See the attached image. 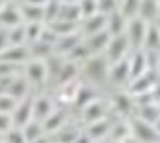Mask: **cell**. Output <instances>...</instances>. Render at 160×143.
<instances>
[{"instance_id": "6da1fadb", "label": "cell", "mask_w": 160, "mask_h": 143, "mask_svg": "<svg viewBox=\"0 0 160 143\" xmlns=\"http://www.w3.org/2000/svg\"><path fill=\"white\" fill-rule=\"evenodd\" d=\"M109 69H111V63L105 54H95L82 63V73L88 78H92L93 82H103L109 76Z\"/></svg>"}, {"instance_id": "7a4b0ae2", "label": "cell", "mask_w": 160, "mask_h": 143, "mask_svg": "<svg viewBox=\"0 0 160 143\" xmlns=\"http://www.w3.org/2000/svg\"><path fill=\"white\" fill-rule=\"evenodd\" d=\"M147 27L149 23L143 21L141 17H133L128 21V27H126V38L133 50H143V42H145V34H147Z\"/></svg>"}, {"instance_id": "3957f363", "label": "cell", "mask_w": 160, "mask_h": 143, "mask_svg": "<svg viewBox=\"0 0 160 143\" xmlns=\"http://www.w3.org/2000/svg\"><path fill=\"white\" fill-rule=\"evenodd\" d=\"M130 126H132V137H135L137 141H141V143H154V141L160 139L154 124H149V122L141 120L139 116H135L130 122Z\"/></svg>"}, {"instance_id": "277c9868", "label": "cell", "mask_w": 160, "mask_h": 143, "mask_svg": "<svg viewBox=\"0 0 160 143\" xmlns=\"http://www.w3.org/2000/svg\"><path fill=\"white\" fill-rule=\"evenodd\" d=\"M12 118H13V126L15 128H23L25 124H29V122L34 118V99L32 97L19 99L17 107L12 113Z\"/></svg>"}, {"instance_id": "5b68a950", "label": "cell", "mask_w": 160, "mask_h": 143, "mask_svg": "<svg viewBox=\"0 0 160 143\" xmlns=\"http://www.w3.org/2000/svg\"><path fill=\"white\" fill-rule=\"evenodd\" d=\"M130 48H132V46H130V42H128L126 34L112 36L111 42H109V46H107V50H105V55H107V59H109V63L112 65V63H118V61L126 59V54H128Z\"/></svg>"}, {"instance_id": "8992f818", "label": "cell", "mask_w": 160, "mask_h": 143, "mask_svg": "<svg viewBox=\"0 0 160 143\" xmlns=\"http://www.w3.org/2000/svg\"><path fill=\"white\" fill-rule=\"evenodd\" d=\"M158 80H160V76H158L156 71H147L145 74H141V76H137V78L132 80V84H130V94H132V95L149 94V92H152V88L156 86Z\"/></svg>"}, {"instance_id": "52a82bcc", "label": "cell", "mask_w": 160, "mask_h": 143, "mask_svg": "<svg viewBox=\"0 0 160 143\" xmlns=\"http://www.w3.org/2000/svg\"><path fill=\"white\" fill-rule=\"evenodd\" d=\"M50 76L48 73V65L46 61H40V59H32L27 63L25 67V78L32 84H44L46 78Z\"/></svg>"}, {"instance_id": "ba28073f", "label": "cell", "mask_w": 160, "mask_h": 143, "mask_svg": "<svg viewBox=\"0 0 160 143\" xmlns=\"http://www.w3.org/2000/svg\"><path fill=\"white\" fill-rule=\"evenodd\" d=\"M109 78L111 82L120 86V84H126L128 80H132V67H130V59H122L118 63H112L109 69Z\"/></svg>"}, {"instance_id": "9c48e42d", "label": "cell", "mask_w": 160, "mask_h": 143, "mask_svg": "<svg viewBox=\"0 0 160 143\" xmlns=\"http://www.w3.org/2000/svg\"><path fill=\"white\" fill-rule=\"evenodd\" d=\"M111 38H112V34L105 29V31H101V33H95V34L84 36V42H86L88 50L92 52V55H95V54H101V52L107 50V46H109V42H111Z\"/></svg>"}, {"instance_id": "30bf717a", "label": "cell", "mask_w": 160, "mask_h": 143, "mask_svg": "<svg viewBox=\"0 0 160 143\" xmlns=\"http://www.w3.org/2000/svg\"><path fill=\"white\" fill-rule=\"evenodd\" d=\"M84 40V34L80 33V31H76V33H72V34H65V36H59L57 38V42H55V54L59 55H69L80 42Z\"/></svg>"}, {"instance_id": "8fae6325", "label": "cell", "mask_w": 160, "mask_h": 143, "mask_svg": "<svg viewBox=\"0 0 160 143\" xmlns=\"http://www.w3.org/2000/svg\"><path fill=\"white\" fill-rule=\"evenodd\" d=\"M25 23L23 21V15H21V10H19V6H13V4H4V8L0 10V25L2 27H17Z\"/></svg>"}, {"instance_id": "7c38bea8", "label": "cell", "mask_w": 160, "mask_h": 143, "mask_svg": "<svg viewBox=\"0 0 160 143\" xmlns=\"http://www.w3.org/2000/svg\"><path fill=\"white\" fill-rule=\"evenodd\" d=\"M103 118H107V105L101 99L92 101L88 107L82 109V120L86 122V124H93V122L103 120Z\"/></svg>"}, {"instance_id": "4fadbf2b", "label": "cell", "mask_w": 160, "mask_h": 143, "mask_svg": "<svg viewBox=\"0 0 160 143\" xmlns=\"http://www.w3.org/2000/svg\"><path fill=\"white\" fill-rule=\"evenodd\" d=\"M107 29V15L105 13H95L88 19H84L80 23V33L84 36H90V34H95V33H101Z\"/></svg>"}, {"instance_id": "5bb4252c", "label": "cell", "mask_w": 160, "mask_h": 143, "mask_svg": "<svg viewBox=\"0 0 160 143\" xmlns=\"http://www.w3.org/2000/svg\"><path fill=\"white\" fill-rule=\"evenodd\" d=\"M29 48L25 46H10L8 50H4L0 54V61H6V63H13V65H19L23 61L29 59Z\"/></svg>"}, {"instance_id": "9a60e30c", "label": "cell", "mask_w": 160, "mask_h": 143, "mask_svg": "<svg viewBox=\"0 0 160 143\" xmlns=\"http://www.w3.org/2000/svg\"><path fill=\"white\" fill-rule=\"evenodd\" d=\"M128 21H130V19H126L122 12L116 10L114 13L107 15V31H109L112 36H120V34H124V33H126Z\"/></svg>"}, {"instance_id": "2e32d148", "label": "cell", "mask_w": 160, "mask_h": 143, "mask_svg": "<svg viewBox=\"0 0 160 143\" xmlns=\"http://www.w3.org/2000/svg\"><path fill=\"white\" fill-rule=\"evenodd\" d=\"M97 99V95H95V90H93V86H88V84H78V88H76V94H74V101L72 103L82 111L84 107H88L92 101H95Z\"/></svg>"}, {"instance_id": "e0dca14e", "label": "cell", "mask_w": 160, "mask_h": 143, "mask_svg": "<svg viewBox=\"0 0 160 143\" xmlns=\"http://www.w3.org/2000/svg\"><path fill=\"white\" fill-rule=\"evenodd\" d=\"M111 107L120 113V115H130L132 109H135V101H133V95L128 92V94H116L111 101Z\"/></svg>"}, {"instance_id": "ac0fdd59", "label": "cell", "mask_w": 160, "mask_h": 143, "mask_svg": "<svg viewBox=\"0 0 160 143\" xmlns=\"http://www.w3.org/2000/svg\"><path fill=\"white\" fill-rule=\"evenodd\" d=\"M130 67H132V80L141 76L149 71V63H147V54L145 50H135L132 59H130Z\"/></svg>"}, {"instance_id": "d6986e66", "label": "cell", "mask_w": 160, "mask_h": 143, "mask_svg": "<svg viewBox=\"0 0 160 143\" xmlns=\"http://www.w3.org/2000/svg\"><path fill=\"white\" fill-rule=\"evenodd\" d=\"M112 124L114 122H111L109 118H103V120H97L93 122V124H88V134L93 141L97 139H103V137H109L111 135V130H112Z\"/></svg>"}, {"instance_id": "ffe728a7", "label": "cell", "mask_w": 160, "mask_h": 143, "mask_svg": "<svg viewBox=\"0 0 160 143\" xmlns=\"http://www.w3.org/2000/svg\"><path fill=\"white\" fill-rule=\"evenodd\" d=\"M53 103H52V99L48 95H38L34 97V118L40 120V122H44L52 113H53Z\"/></svg>"}, {"instance_id": "44dd1931", "label": "cell", "mask_w": 160, "mask_h": 143, "mask_svg": "<svg viewBox=\"0 0 160 143\" xmlns=\"http://www.w3.org/2000/svg\"><path fill=\"white\" fill-rule=\"evenodd\" d=\"M25 23H44V6H34V4H21L19 6Z\"/></svg>"}, {"instance_id": "7402d4cb", "label": "cell", "mask_w": 160, "mask_h": 143, "mask_svg": "<svg viewBox=\"0 0 160 143\" xmlns=\"http://www.w3.org/2000/svg\"><path fill=\"white\" fill-rule=\"evenodd\" d=\"M59 19L69 23H82V13H80V6L78 2H71V4H63L61 2V10H59Z\"/></svg>"}, {"instance_id": "603a6c76", "label": "cell", "mask_w": 160, "mask_h": 143, "mask_svg": "<svg viewBox=\"0 0 160 143\" xmlns=\"http://www.w3.org/2000/svg\"><path fill=\"white\" fill-rule=\"evenodd\" d=\"M65 118H67V113L61 109V111H53L44 122H42V124H44V132L46 134H55V132H59V130H61L63 128V124H65Z\"/></svg>"}, {"instance_id": "cb8c5ba5", "label": "cell", "mask_w": 160, "mask_h": 143, "mask_svg": "<svg viewBox=\"0 0 160 143\" xmlns=\"http://www.w3.org/2000/svg\"><path fill=\"white\" fill-rule=\"evenodd\" d=\"M143 50H147V52H158L160 54V27L158 25L149 23L147 34H145V42H143Z\"/></svg>"}, {"instance_id": "d4e9b609", "label": "cell", "mask_w": 160, "mask_h": 143, "mask_svg": "<svg viewBox=\"0 0 160 143\" xmlns=\"http://www.w3.org/2000/svg\"><path fill=\"white\" fill-rule=\"evenodd\" d=\"M137 116L149 122V124H156V120L160 118V105L156 103V101H152V103H147V105H139L137 107Z\"/></svg>"}, {"instance_id": "484cf974", "label": "cell", "mask_w": 160, "mask_h": 143, "mask_svg": "<svg viewBox=\"0 0 160 143\" xmlns=\"http://www.w3.org/2000/svg\"><path fill=\"white\" fill-rule=\"evenodd\" d=\"M160 15L158 10V0H141V8H139V17L147 23H152Z\"/></svg>"}, {"instance_id": "4316f807", "label": "cell", "mask_w": 160, "mask_h": 143, "mask_svg": "<svg viewBox=\"0 0 160 143\" xmlns=\"http://www.w3.org/2000/svg\"><path fill=\"white\" fill-rule=\"evenodd\" d=\"M23 135H25V139H27V143H32V141H36V139H40L46 132H44V124L40 120H36V118H32L29 124H25L23 128Z\"/></svg>"}, {"instance_id": "83f0119b", "label": "cell", "mask_w": 160, "mask_h": 143, "mask_svg": "<svg viewBox=\"0 0 160 143\" xmlns=\"http://www.w3.org/2000/svg\"><path fill=\"white\" fill-rule=\"evenodd\" d=\"M29 52H31V55H32L34 59H40V61H46L48 57H52V55L55 54L53 46L48 44V42H42V40H36V42H32L31 48H29Z\"/></svg>"}, {"instance_id": "f1b7e54d", "label": "cell", "mask_w": 160, "mask_h": 143, "mask_svg": "<svg viewBox=\"0 0 160 143\" xmlns=\"http://www.w3.org/2000/svg\"><path fill=\"white\" fill-rule=\"evenodd\" d=\"M27 88H29V80H27L25 76H15V78L12 80L10 88H8V95L15 97V99L19 101V99L27 97Z\"/></svg>"}, {"instance_id": "f546056e", "label": "cell", "mask_w": 160, "mask_h": 143, "mask_svg": "<svg viewBox=\"0 0 160 143\" xmlns=\"http://www.w3.org/2000/svg\"><path fill=\"white\" fill-rule=\"evenodd\" d=\"M78 71H80L78 63H74V61H65V65H63L61 73H59V76H57L59 84L63 86V84H71V82H74V78H76Z\"/></svg>"}, {"instance_id": "4dcf8cb0", "label": "cell", "mask_w": 160, "mask_h": 143, "mask_svg": "<svg viewBox=\"0 0 160 143\" xmlns=\"http://www.w3.org/2000/svg\"><path fill=\"white\" fill-rule=\"evenodd\" d=\"M130 137H132V126L128 124V122H114L109 139H114V141H126V139H130Z\"/></svg>"}, {"instance_id": "1f68e13d", "label": "cell", "mask_w": 160, "mask_h": 143, "mask_svg": "<svg viewBox=\"0 0 160 143\" xmlns=\"http://www.w3.org/2000/svg\"><path fill=\"white\" fill-rule=\"evenodd\" d=\"M8 34H10V46H25V42H27V27H25V23L8 29Z\"/></svg>"}, {"instance_id": "d6a6232c", "label": "cell", "mask_w": 160, "mask_h": 143, "mask_svg": "<svg viewBox=\"0 0 160 143\" xmlns=\"http://www.w3.org/2000/svg\"><path fill=\"white\" fill-rule=\"evenodd\" d=\"M50 27L53 29V33L57 36H65V34H72L76 31H80V25L76 23H69V21H63V19H57V21L50 23Z\"/></svg>"}, {"instance_id": "836d02e7", "label": "cell", "mask_w": 160, "mask_h": 143, "mask_svg": "<svg viewBox=\"0 0 160 143\" xmlns=\"http://www.w3.org/2000/svg\"><path fill=\"white\" fill-rule=\"evenodd\" d=\"M139 8H141V0H120V12L126 19L139 17Z\"/></svg>"}, {"instance_id": "e575fe53", "label": "cell", "mask_w": 160, "mask_h": 143, "mask_svg": "<svg viewBox=\"0 0 160 143\" xmlns=\"http://www.w3.org/2000/svg\"><path fill=\"white\" fill-rule=\"evenodd\" d=\"M59 10H61V2H59V0H50V2L44 6V23L46 25L57 21L59 19Z\"/></svg>"}, {"instance_id": "d590c367", "label": "cell", "mask_w": 160, "mask_h": 143, "mask_svg": "<svg viewBox=\"0 0 160 143\" xmlns=\"http://www.w3.org/2000/svg\"><path fill=\"white\" fill-rule=\"evenodd\" d=\"M78 6H80V13H82V21L95 15V13H99L97 0H78Z\"/></svg>"}, {"instance_id": "8d00e7d4", "label": "cell", "mask_w": 160, "mask_h": 143, "mask_svg": "<svg viewBox=\"0 0 160 143\" xmlns=\"http://www.w3.org/2000/svg\"><path fill=\"white\" fill-rule=\"evenodd\" d=\"M44 25L46 23H25V27H27V42L29 44L40 40V34H42V31H44Z\"/></svg>"}, {"instance_id": "74e56055", "label": "cell", "mask_w": 160, "mask_h": 143, "mask_svg": "<svg viewBox=\"0 0 160 143\" xmlns=\"http://www.w3.org/2000/svg\"><path fill=\"white\" fill-rule=\"evenodd\" d=\"M57 134V139L55 141H52V143H74V139L78 137V130H65V126L59 130V132H55Z\"/></svg>"}, {"instance_id": "f35d334b", "label": "cell", "mask_w": 160, "mask_h": 143, "mask_svg": "<svg viewBox=\"0 0 160 143\" xmlns=\"http://www.w3.org/2000/svg\"><path fill=\"white\" fill-rule=\"evenodd\" d=\"M46 65H48V73H50V76H59V73H61V69H63L65 63L57 57V54H53L52 57L46 59Z\"/></svg>"}, {"instance_id": "ab89813d", "label": "cell", "mask_w": 160, "mask_h": 143, "mask_svg": "<svg viewBox=\"0 0 160 143\" xmlns=\"http://www.w3.org/2000/svg\"><path fill=\"white\" fill-rule=\"evenodd\" d=\"M97 4H99V13L105 15H111L116 10H120V0H97Z\"/></svg>"}, {"instance_id": "60d3db41", "label": "cell", "mask_w": 160, "mask_h": 143, "mask_svg": "<svg viewBox=\"0 0 160 143\" xmlns=\"http://www.w3.org/2000/svg\"><path fill=\"white\" fill-rule=\"evenodd\" d=\"M15 107H17V99H15V97H12V95H8V94L0 95V113L12 115Z\"/></svg>"}, {"instance_id": "b9f144b4", "label": "cell", "mask_w": 160, "mask_h": 143, "mask_svg": "<svg viewBox=\"0 0 160 143\" xmlns=\"http://www.w3.org/2000/svg\"><path fill=\"white\" fill-rule=\"evenodd\" d=\"M4 143H27V139L23 135V130L13 126L8 134H4Z\"/></svg>"}, {"instance_id": "7bdbcfd3", "label": "cell", "mask_w": 160, "mask_h": 143, "mask_svg": "<svg viewBox=\"0 0 160 143\" xmlns=\"http://www.w3.org/2000/svg\"><path fill=\"white\" fill-rule=\"evenodd\" d=\"M13 128V118L8 113H0V134H8Z\"/></svg>"}, {"instance_id": "ee69618b", "label": "cell", "mask_w": 160, "mask_h": 143, "mask_svg": "<svg viewBox=\"0 0 160 143\" xmlns=\"http://www.w3.org/2000/svg\"><path fill=\"white\" fill-rule=\"evenodd\" d=\"M10 48V34H8V29L0 27V54H2L4 50Z\"/></svg>"}, {"instance_id": "f6af8a7d", "label": "cell", "mask_w": 160, "mask_h": 143, "mask_svg": "<svg viewBox=\"0 0 160 143\" xmlns=\"http://www.w3.org/2000/svg\"><path fill=\"white\" fill-rule=\"evenodd\" d=\"M74 143H93V139L90 137V134H88V132H80V134H78V137L74 139Z\"/></svg>"}, {"instance_id": "bcb514c9", "label": "cell", "mask_w": 160, "mask_h": 143, "mask_svg": "<svg viewBox=\"0 0 160 143\" xmlns=\"http://www.w3.org/2000/svg\"><path fill=\"white\" fill-rule=\"evenodd\" d=\"M152 97H154L156 103H160V80L156 82V86L152 88Z\"/></svg>"}, {"instance_id": "7dc6e473", "label": "cell", "mask_w": 160, "mask_h": 143, "mask_svg": "<svg viewBox=\"0 0 160 143\" xmlns=\"http://www.w3.org/2000/svg\"><path fill=\"white\" fill-rule=\"evenodd\" d=\"M25 4H34V6H46L50 0H23Z\"/></svg>"}, {"instance_id": "c3c4849f", "label": "cell", "mask_w": 160, "mask_h": 143, "mask_svg": "<svg viewBox=\"0 0 160 143\" xmlns=\"http://www.w3.org/2000/svg\"><path fill=\"white\" fill-rule=\"evenodd\" d=\"M154 128H156V132H158V135H160V118L156 120V124H154Z\"/></svg>"}, {"instance_id": "681fc988", "label": "cell", "mask_w": 160, "mask_h": 143, "mask_svg": "<svg viewBox=\"0 0 160 143\" xmlns=\"http://www.w3.org/2000/svg\"><path fill=\"white\" fill-rule=\"evenodd\" d=\"M32 143H48V139H44V137H40V139H36V141H32Z\"/></svg>"}, {"instance_id": "f907efd6", "label": "cell", "mask_w": 160, "mask_h": 143, "mask_svg": "<svg viewBox=\"0 0 160 143\" xmlns=\"http://www.w3.org/2000/svg\"><path fill=\"white\" fill-rule=\"evenodd\" d=\"M156 73H158V76H160V55H158V63H156Z\"/></svg>"}, {"instance_id": "816d5d0a", "label": "cell", "mask_w": 160, "mask_h": 143, "mask_svg": "<svg viewBox=\"0 0 160 143\" xmlns=\"http://www.w3.org/2000/svg\"><path fill=\"white\" fill-rule=\"evenodd\" d=\"M59 2H63V4H71V2H78V0H59Z\"/></svg>"}, {"instance_id": "f5cc1de1", "label": "cell", "mask_w": 160, "mask_h": 143, "mask_svg": "<svg viewBox=\"0 0 160 143\" xmlns=\"http://www.w3.org/2000/svg\"><path fill=\"white\" fill-rule=\"evenodd\" d=\"M107 143H124V141H114V139H109Z\"/></svg>"}, {"instance_id": "db71d44e", "label": "cell", "mask_w": 160, "mask_h": 143, "mask_svg": "<svg viewBox=\"0 0 160 143\" xmlns=\"http://www.w3.org/2000/svg\"><path fill=\"white\" fill-rule=\"evenodd\" d=\"M4 4H6V2H4V0H0V10H2V8H4Z\"/></svg>"}, {"instance_id": "11a10c76", "label": "cell", "mask_w": 160, "mask_h": 143, "mask_svg": "<svg viewBox=\"0 0 160 143\" xmlns=\"http://www.w3.org/2000/svg\"><path fill=\"white\" fill-rule=\"evenodd\" d=\"M0 143H4V134H0Z\"/></svg>"}, {"instance_id": "9f6ffc18", "label": "cell", "mask_w": 160, "mask_h": 143, "mask_svg": "<svg viewBox=\"0 0 160 143\" xmlns=\"http://www.w3.org/2000/svg\"><path fill=\"white\" fill-rule=\"evenodd\" d=\"M158 10H160V0H158Z\"/></svg>"}, {"instance_id": "6f0895ef", "label": "cell", "mask_w": 160, "mask_h": 143, "mask_svg": "<svg viewBox=\"0 0 160 143\" xmlns=\"http://www.w3.org/2000/svg\"><path fill=\"white\" fill-rule=\"evenodd\" d=\"M158 105H160V103H158Z\"/></svg>"}, {"instance_id": "680465c9", "label": "cell", "mask_w": 160, "mask_h": 143, "mask_svg": "<svg viewBox=\"0 0 160 143\" xmlns=\"http://www.w3.org/2000/svg\"><path fill=\"white\" fill-rule=\"evenodd\" d=\"M158 27H160V25H158Z\"/></svg>"}]
</instances>
